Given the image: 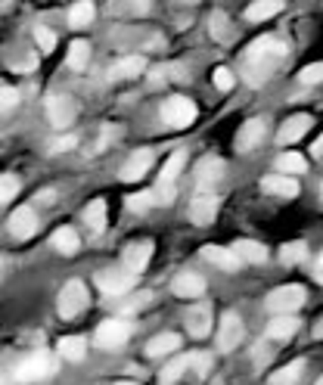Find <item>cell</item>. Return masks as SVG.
I'll list each match as a JSON object with an SVG mask.
<instances>
[{"label":"cell","instance_id":"obj_27","mask_svg":"<svg viewBox=\"0 0 323 385\" xmlns=\"http://www.w3.org/2000/svg\"><path fill=\"white\" fill-rule=\"evenodd\" d=\"M88 59H90V44L88 41H72L69 44V69H75V72H81L84 66H88Z\"/></svg>","mask_w":323,"mask_h":385},{"label":"cell","instance_id":"obj_43","mask_svg":"<svg viewBox=\"0 0 323 385\" xmlns=\"http://www.w3.org/2000/svg\"><path fill=\"white\" fill-rule=\"evenodd\" d=\"M19 103V90L13 88H0V112H10V109Z\"/></svg>","mask_w":323,"mask_h":385},{"label":"cell","instance_id":"obj_12","mask_svg":"<svg viewBox=\"0 0 323 385\" xmlns=\"http://www.w3.org/2000/svg\"><path fill=\"white\" fill-rule=\"evenodd\" d=\"M149 258H153V242L143 239V242H131L128 249H124V271H131V273H143L146 271V264H149Z\"/></svg>","mask_w":323,"mask_h":385},{"label":"cell","instance_id":"obj_26","mask_svg":"<svg viewBox=\"0 0 323 385\" xmlns=\"http://www.w3.org/2000/svg\"><path fill=\"white\" fill-rule=\"evenodd\" d=\"M57 351H59L62 360H75V364H78V360L88 355V342H84L81 336H69V339H62L57 345Z\"/></svg>","mask_w":323,"mask_h":385},{"label":"cell","instance_id":"obj_45","mask_svg":"<svg viewBox=\"0 0 323 385\" xmlns=\"http://www.w3.org/2000/svg\"><path fill=\"white\" fill-rule=\"evenodd\" d=\"M78 143V140L72 137V134H66V137H59L57 143H53V149H57V153H66V149H72Z\"/></svg>","mask_w":323,"mask_h":385},{"label":"cell","instance_id":"obj_11","mask_svg":"<svg viewBox=\"0 0 323 385\" xmlns=\"http://www.w3.org/2000/svg\"><path fill=\"white\" fill-rule=\"evenodd\" d=\"M311 124H314L311 115H305V112L293 115V119H289V122L280 128V134H277V143H280V146H293V143H298V140H302L305 134L311 131Z\"/></svg>","mask_w":323,"mask_h":385},{"label":"cell","instance_id":"obj_2","mask_svg":"<svg viewBox=\"0 0 323 385\" xmlns=\"http://www.w3.org/2000/svg\"><path fill=\"white\" fill-rule=\"evenodd\" d=\"M264 304H267V311H274V314H295L305 304V286L289 283V286L274 289Z\"/></svg>","mask_w":323,"mask_h":385},{"label":"cell","instance_id":"obj_10","mask_svg":"<svg viewBox=\"0 0 323 385\" xmlns=\"http://www.w3.org/2000/svg\"><path fill=\"white\" fill-rule=\"evenodd\" d=\"M6 224H10L13 239H31V237H35V233H37V218H35V208H28V206L16 208Z\"/></svg>","mask_w":323,"mask_h":385},{"label":"cell","instance_id":"obj_16","mask_svg":"<svg viewBox=\"0 0 323 385\" xmlns=\"http://www.w3.org/2000/svg\"><path fill=\"white\" fill-rule=\"evenodd\" d=\"M47 115L57 128H66L75 119V103L69 97H47Z\"/></svg>","mask_w":323,"mask_h":385},{"label":"cell","instance_id":"obj_50","mask_svg":"<svg viewBox=\"0 0 323 385\" xmlns=\"http://www.w3.org/2000/svg\"><path fill=\"white\" fill-rule=\"evenodd\" d=\"M0 385H10V382H6V379H0Z\"/></svg>","mask_w":323,"mask_h":385},{"label":"cell","instance_id":"obj_42","mask_svg":"<svg viewBox=\"0 0 323 385\" xmlns=\"http://www.w3.org/2000/svg\"><path fill=\"white\" fill-rule=\"evenodd\" d=\"M233 81H236V78H233L230 69H224V66L215 69V88H218V90H230Z\"/></svg>","mask_w":323,"mask_h":385},{"label":"cell","instance_id":"obj_49","mask_svg":"<svg viewBox=\"0 0 323 385\" xmlns=\"http://www.w3.org/2000/svg\"><path fill=\"white\" fill-rule=\"evenodd\" d=\"M115 385H137V382H115Z\"/></svg>","mask_w":323,"mask_h":385},{"label":"cell","instance_id":"obj_37","mask_svg":"<svg viewBox=\"0 0 323 385\" xmlns=\"http://www.w3.org/2000/svg\"><path fill=\"white\" fill-rule=\"evenodd\" d=\"M149 206H159V202H155V193H134V196H128V208L131 211H146Z\"/></svg>","mask_w":323,"mask_h":385},{"label":"cell","instance_id":"obj_17","mask_svg":"<svg viewBox=\"0 0 323 385\" xmlns=\"http://www.w3.org/2000/svg\"><path fill=\"white\" fill-rule=\"evenodd\" d=\"M262 190L280 196V199H295V196H298V184H295L293 174H271V177L262 180Z\"/></svg>","mask_w":323,"mask_h":385},{"label":"cell","instance_id":"obj_22","mask_svg":"<svg viewBox=\"0 0 323 385\" xmlns=\"http://www.w3.org/2000/svg\"><path fill=\"white\" fill-rule=\"evenodd\" d=\"M175 348H180V336H175V333H162V336H155V339H149V345H146V357H165V355H171Z\"/></svg>","mask_w":323,"mask_h":385},{"label":"cell","instance_id":"obj_14","mask_svg":"<svg viewBox=\"0 0 323 385\" xmlns=\"http://www.w3.org/2000/svg\"><path fill=\"white\" fill-rule=\"evenodd\" d=\"M264 131H267V122H264V119H249V122L240 128V134H236V149H240V153H249V149H255L258 143H262Z\"/></svg>","mask_w":323,"mask_h":385},{"label":"cell","instance_id":"obj_48","mask_svg":"<svg viewBox=\"0 0 323 385\" xmlns=\"http://www.w3.org/2000/svg\"><path fill=\"white\" fill-rule=\"evenodd\" d=\"M317 271L323 273V255H320V261H317Z\"/></svg>","mask_w":323,"mask_h":385},{"label":"cell","instance_id":"obj_36","mask_svg":"<svg viewBox=\"0 0 323 385\" xmlns=\"http://www.w3.org/2000/svg\"><path fill=\"white\" fill-rule=\"evenodd\" d=\"M16 193H19V180H16L13 174H0V206L10 202Z\"/></svg>","mask_w":323,"mask_h":385},{"label":"cell","instance_id":"obj_18","mask_svg":"<svg viewBox=\"0 0 323 385\" xmlns=\"http://www.w3.org/2000/svg\"><path fill=\"white\" fill-rule=\"evenodd\" d=\"M202 258H206L209 264L221 267V271H236L242 261L240 255L233 252V249H224V246H202Z\"/></svg>","mask_w":323,"mask_h":385},{"label":"cell","instance_id":"obj_47","mask_svg":"<svg viewBox=\"0 0 323 385\" xmlns=\"http://www.w3.org/2000/svg\"><path fill=\"white\" fill-rule=\"evenodd\" d=\"M311 149H314V155H323V137H320V140H317V143H314Z\"/></svg>","mask_w":323,"mask_h":385},{"label":"cell","instance_id":"obj_21","mask_svg":"<svg viewBox=\"0 0 323 385\" xmlns=\"http://www.w3.org/2000/svg\"><path fill=\"white\" fill-rule=\"evenodd\" d=\"M230 249L240 255V261H249V264H264L267 261V249L255 239H236Z\"/></svg>","mask_w":323,"mask_h":385},{"label":"cell","instance_id":"obj_19","mask_svg":"<svg viewBox=\"0 0 323 385\" xmlns=\"http://www.w3.org/2000/svg\"><path fill=\"white\" fill-rule=\"evenodd\" d=\"M149 165H153V153H149V149H137V153H134L131 159L122 165V180H140V177H146Z\"/></svg>","mask_w":323,"mask_h":385},{"label":"cell","instance_id":"obj_6","mask_svg":"<svg viewBox=\"0 0 323 385\" xmlns=\"http://www.w3.org/2000/svg\"><path fill=\"white\" fill-rule=\"evenodd\" d=\"M134 280H137V273H131V271H100L97 273V286L112 298L128 295L134 289Z\"/></svg>","mask_w":323,"mask_h":385},{"label":"cell","instance_id":"obj_30","mask_svg":"<svg viewBox=\"0 0 323 385\" xmlns=\"http://www.w3.org/2000/svg\"><path fill=\"white\" fill-rule=\"evenodd\" d=\"M90 19H93V4H90V0H78L72 10H69V25H72V28L90 25Z\"/></svg>","mask_w":323,"mask_h":385},{"label":"cell","instance_id":"obj_40","mask_svg":"<svg viewBox=\"0 0 323 385\" xmlns=\"http://www.w3.org/2000/svg\"><path fill=\"white\" fill-rule=\"evenodd\" d=\"M35 41L41 47V53H53V47H57V35H53L50 28H35Z\"/></svg>","mask_w":323,"mask_h":385},{"label":"cell","instance_id":"obj_44","mask_svg":"<svg viewBox=\"0 0 323 385\" xmlns=\"http://www.w3.org/2000/svg\"><path fill=\"white\" fill-rule=\"evenodd\" d=\"M149 298H153L149 292H140V295H134L131 302H124V304H122V311H124V314H134V311L146 308V304H149Z\"/></svg>","mask_w":323,"mask_h":385},{"label":"cell","instance_id":"obj_24","mask_svg":"<svg viewBox=\"0 0 323 385\" xmlns=\"http://www.w3.org/2000/svg\"><path fill=\"white\" fill-rule=\"evenodd\" d=\"M302 370H305V360H293V364L280 367L277 373H271L267 385H298V379H302Z\"/></svg>","mask_w":323,"mask_h":385},{"label":"cell","instance_id":"obj_39","mask_svg":"<svg viewBox=\"0 0 323 385\" xmlns=\"http://www.w3.org/2000/svg\"><path fill=\"white\" fill-rule=\"evenodd\" d=\"M298 81H302V84H320V81H323V62L305 66L302 72H298Z\"/></svg>","mask_w":323,"mask_h":385},{"label":"cell","instance_id":"obj_13","mask_svg":"<svg viewBox=\"0 0 323 385\" xmlns=\"http://www.w3.org/2000/svg\"><path fill=\"white\" fill-rule=\"evenodd\" d=\"M221 177H224V162L218 155L199 159V165H196V184H199V190H211Z\"/></svg>","mask_w":323,"mask_h":385},{"label":"cell","instance_id":"obj_46","mask_svg":"<svg viewBox=\"0 0 323 385\" xmlns=\"http://www.w3.org/2000/svg\"><path fill=\"white\" fill-rule=\"evenodd\" d=\"M314 336H317V339H323V317L317 320V326H314Z\"/></svg>","mask_w":323,"mask_h":385},{"label":"cell","instance_id":"obj_41","mask_svg":"<svg viewBox=\"0 0 323 385\" xmlns=\"http://www.w3.org/2000/svg\"><path fill=\"white\" fill-rule=\"evenodd\" d=\"M271 357H274L271 342H258L255 351H252V360H255V367H267V364H271Z\"/></svg>","mask_w":323,"mask_h":385},{"label":"cell","instance_id":"obj_34","mask_svg":"<svg viewBox=\"0 0 323 385\" xmlns=\"http://www.w3.org/2000/svg\"><path fill=\"white\" fill-rule=\"evenodd\" d=\"M184 153H171V159L162 165V177H159V184H175L177 174H180V168H184Z\"/></svg>","mask_w":323,"mask_h":385},{"label":"cell","instance_id":"obj_28","mask_svg":"<svg viewBox=\"0 0 323 385\" xmlns=\"http://www.w3.org/2000/svg\"><path fill=\"white\" fill-rule=\"evenodd\" d=\"M53 249L62 255H75L78 252V233L72 227H62V230L53 233Z\"/></svg>","mask_w":323,"mask_h":385},{"label":"cell","instance_id":"obj_32","mask_svg":"<svg viewBox=\"0 0 323 385\" xmlns=\"http://www.w3.org/2000/svg\"><path fill=\"white\" fill-rule=\"evenodd\" d=\"M184 370H190V367H187V357H175L171 364H165V367H162L159 382H162V385H175V382L180 379V376H184Z\"/></svg>","mask_w":323,"mask_h":385},{"label":"cell","instance_id":"obj_1","mask_svg":"<svg viewBox=\"0 0 323 385\" xmlns=\"http://www.w3.org/2000/svg\"><path fill=\"white\" fill-rule=\"evenodd\" d=\"M88 308V286H84L81 280H72L62 286L59 292V302H57V311L62 320H75L78 314Z\"/></svg>","mask_w":323,"mask_h":385},{"label":"cell","instance_id":"obj_7","mask_svg":"<svg viewBox=\"0 0 323 385\" xmlns=\"http://www.w3.org/2000/svg\"><path fill=\"white\" fill-rule=\"evenodd\" d=\"M215 339H218V348H221V351H233L236 345L242 342V320H240V314L227 311L224 317H221Z\"/></svg>","mask_w":323,"mask_h":385},{"label":"cell","instance_id":"obj_20","mask_svg":"<svg viewBox=\"0 0 323 385\" xmlns=\"http://www.w3.org/2000/svg\"><path fill=\"white\" fill-rule=\"evenodd\" d=\"M171 289H175L177 298H199L206 292V280H202L199 273H180Z\"/></svg>","mask_w":323,"mask_h":385},{"label":"cell","instance_id":"obj_9","mask_svg":"<svg viewBox=\"0 0 323 385\" xmlns=\"http://www.w3.org/2000/svg\"><path fill=\"white\" fill-rule=\"evenodd\" d=\"M184 320H187V333L193 336V339H206V336L211 333V308L209 304H190L184 314Z\"/></svg>","mask_w":323,"mask_h":385},{"label":"cell","instance_id":"obj_3","mask_svg":"<svg viewBox=\"0 0 323 385\" xmlns=\"http://www.w3.org/2000/svg\"><path fill=\"white\" fill-rule=\"evenodd\" d=\"M196 103L193 100H187V97H171V100H165V106H162V119L165 124H171V128H190V124L196 122Z\"/></svg>","mask_w":323,"mask_h":385},{"label":"cell","instance_id":"obj_4","mask_svg":"<svg viewBox=\"0 0 323 385\" xmlns=\"http://www.w3.org/2000/svg\"><path fill=\"white\" fill-rule=\"evenodd\" d=\"M53 373V360L44 355V351H37V355H31L25 357L19 367L13 370V379L16 382H41L47 379V376Z\"/></svg>","mask_w":323,"mask_h":385},{"label":"cell","instance_id":"obj_31","mask_svg":"<svg viewBox=\"0 0 323 385\" xmlns=\"http://www.w3.org/2000/svg\"><path fill=\"white\" fill-rule=\"evenodd\" d=\"M308 168V159L298 153H283L277 159V171L280 174H302V171Z\"/></svg>","mask_w":323,"mask_h":385},{"label":"cell","instance_id":"obj_54","mask_svg":"<svg viewBox=\"0 0 323 385\" xmlns=\"http://www.w3.org/2000/svg\"><path fill=\"white\" fill-rule=\"evenodd\" d=\"M320 193H323V186H320Z\"/></svg>","mask_w":323,"mask_h":385},{"label":"cell","instance_id":"obj_8","mask_svg":"<svg viewBox=\"0 0 323 385\" xmlns=\"http://www.w3.org/2000/svg\"><path fill=\"white\" fill-rule=\"evenodd\" d=\"M218 208H221V199L211 190H199L196 193V199L190 202V218H193V224H199V227H206L215 221V215H218Z\"/></svg>","mask_w":323,"mask_h":385},{"label":"cell","instance_id":"obj_5","mask_svg":"<svg viewBox=\"0 0 323 385\" xmlns=\"http://www.w3.org/2000/svg\"><path fill=\"white\" fill-rule=\"evenodd\" d=\"M131 336V324L122 317H112V320H103L97 329V345L103 351H112V348H122Z\"/></svg>","mask_w":323,"mask_h":385},{"label":"cell","instance_id":"obj_29","mask_svg":"<svg viewBox=\"0 0 323 385\" xmlns=\"http://www.w3.org/2000/svg\"><path fill=\"white\" fill-rule=\"evenodd\" d=\"M143 69H146V59H143V57H124V59L115 62L112 75H115V78H137L140 72H143Z\"/></svg>","mask_w":323,"mask_h":385},{"label":"cell","instance_id":"obj_33","mask_svg":"<svg viewBox=\"0 0 323 385\" xmlns=\"http://www.w3.org/2000/svg\"><path fill=\"white\" fill-rule=\"evenodd\" d=\"M305 255H308V246H305L302 239H295V242H286V246H283L280 261L286 264V267H293V264H298V261H305Z\"/></svg>","mask_w":323,"mask_h":385},{"label":"cell","instance_id":"obj_51","mask_svg":"<svg viewBox=\"0 0 323 385\" xmlns=\"http://www.w3.org/2000/svg\"><path fill=\"white\" fill-rule=\"evenodd\" d=\"M184 4H196V0H184Z\"/></svg>","mask_w":323,"mask_h":385},{"label":"cell","instance_id":"obj_53","mask_svg":"<svg viewBox=\"0 0 323 385\" xmlns=\"http://www.w3.org/2000/svg\"><path fill=\"white\" fill-rule=\"evenodd\" d=\"M320 283H323V273H320Z\"/></svg>","mask_w":323,"mask_h":385},{"label":"cell","instance_id":"obj_52","mask_svg":"<svg viewBox=\"0 0 323 385\" xmlns=\"http://www.w3.org/2000/svg\"><path fill=\"white\" fill-rule=\"evenodd\" d=\"M317 385H323V376H320V379H317Z\"/></svg>","mask_w":323,"mask_h":385},{"label":"cell","instance_id":"obj_35","mask_svg":"<svg viewBox=\"0 0 323 385\" xmlns=\"http://www.w3.org/2000/svg\"><path fill=\"white\" fill-rule=\"evenodd\" d=\"M209 31H211V37H218V41H230V22H227V16L224 13H211Z\"/></svg>","mask_w":323,"mask_h":385},{"label":"cell","instance_id":"obj_25","mask_svg":"<svg viewBox=\"0 0 323 385\" xmlns=\"http://www.w3.org/2000/svg\"><path fill=\"white\" fill-rule=\"evenodd\" d=\"M283 10V0H255V4L246 10V19L249 22H264L271 16H277Z\"/></svg>","mask_w":323,"mask_h":385},{"label":"cell","instance_id":"obj_23","mask_svg":"<svg viewBox=\"0 0 323 385\" xmlns=\"http://www.w3.org/2000/svg\"><path fill=\"white\" fill-rule=\"evenodd\" d=\"M84 224L90 227V233H103L106 230V199H93L84 208Z\"/></svg>","mask_w":323,"mask_h":385},{"label":"cell","instance_id":"obj_38","mask_svg":"<svg viewBox=\"0 0 323 385\" xmlns=\"http://www.w3.org/2000/svg\"><path fill=\"white\" fill-rule=\"evenodd\" d=\"M187 367L196 370L199 376H206L211 370V355H202V351H196V355H187Z\"/></svg>","mask_w":323,"mask_h":385},{"label":"cell","instance_id":"obj_15","mask_svg":"<svg viewBox=\"0 0 323 385\" xmlns=\"http://www.w3.org/2000/svg\"><path fill=\"white\" fill-rule=\"evenodd\" d=\"M298 326H302V320H298L295 314H277V317L267 324V339L286 342V339H293V336L298 333Z\"/></svg>","mask_w":323,"mask_h":385}]
</instances>
